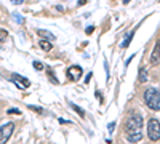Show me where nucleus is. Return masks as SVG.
Masks as SVG:
<instances>
[{
	"mask_svg": "<svg viewBox=\"0 0 160 144\" xmlns=\"http://www.w3.org/2000/svg\"><path fill=\"white\" fill-rule=\"evenodd\" d=\"M127 139L131 144H136L142 139V117L139 114H131L125 122Z\"/></svg>",
	"mask_w": 160,
	"mask_h": 144,
	"instance_id": "1",
	"label": "nucleus"
},
{
	"mask_svg": "<svg viewBox=\"0 0 160 144\" xmlns=\"http://www.w3.org/2000/svg\"><path fill=\"white\" fill-rule=\"evenodd\" d=\"M144 102L152 111H160V91L157 88H148L144 91Z\"/></svg>",
	"mask_w": 160,
	"mask_h": 144,
	"instance_id": "2",
	"label": "nucleus"
},
{
	"mask_svg": "<svg viewBox=\"0 0 160 144\" xmlns=\"http://www.w3.org/2000/svg\"><path fill=\"white\" fill-rule=\"evenodd\" d=\"M148 136L152 141H158L160 139V122L157 119H151L148 123Z\"/></svg>",
	"mask_w": 160,
	"mask_h": 144,
	"instance_id": "3",
	"label": "nucleus"
},
{
	"mask_svg": "<svg viewBox=\"0 0 160 144\" xmlns=\"http://www.w3.org/2000/svg\"><path fill=\"white\" fill-rule=\"evenodd\" d=\"M13 130H15V125H13L11 122L3 123L2 127H0V144H7V141L13 135Z\"/></svg>",
	"mask_w": 160,
	"mask_h": 144,
	"instance_id": "4",
	"label": "nucleus"
},
{
	"mask_svg": "<svg viewBox=\"0 0 160 144\" xmlns=\"http://www.w3.org/2000/svg\"><path fill=\"white\" fill-rule=\"evenodd\" d=\"M11 82L15 83L19 90H26V88H29V85H31V82L28 80V78H24V77H21L18 74H13L11 75Z\"/></svg>",
	"mask_w": 160,
	"mask_h": 144,
	"instance_id": "5",
	"label": "nucleus"
},
{
	"mask_svg": "<svg viewBox=\"0 0 160 144\" xmlns=\"http://www.w3.org/2000/svg\"><path fill=\"white\" fill-rule=\"evenodd\" d=\"M80 75H82V69H80L78 66H71L68 69V78H69V80L77 82L78 78H80Z\"/></svg>",
	"mask_w": 160,
	"mask_h": 144,
	"instance_id": "6",
	"label": "nucleus"
},
{
	"mask_svg": "<svg viewBox=\"0 0 160 144\" xmlns=\"http://www.w3.org/2000/svg\"><path fill=\"white\" fill-rule=\"evenodd\" d=\"M158 62H160V42L155 43L152 55H151V64H158Z\"/></svg>",
	"mask_w": 160,
	"mask_h": 144,
	"instance_id": "7",
	"label": "nucleus"
},
{
	"mask_svg": "<svg viewBox=\"0 0 160 144\" xmlns=\"http://www.w3.org/2000/svg\"><path fill=\"white\" fill-rule=\"evenodd\" d=\"M38 35L42 37V40H55V35H53L51 32H48V31H43V29L38 31Z\"/></svg>",
	"mask_w": 160,
	"mask_h": 144,
	"instance_id": "8",
	"label": "nucleus"
},
{
	"mask_svg": "<svg viewBox=\"0 0 160 144\" xmlns=\"http://www.w3.org/2000/svg\"><path fill=\"white\" fill-rule=\"evenodd\" d=\"M148 69H144V67H141L139 69V82L141 83H144V82H148Z\"/></svg>",
	"mask_w": 160,
	"mask_h": 144,
	"instance_id": "9",
	"label": "nucleus"
},
{
	"mask_svg": "<svg viewBox=\"0 0 160 144\" xmlns=\"http://www.w3.org/2000/svg\"><path fill=\"white\" fill-rule=\"evenodd\" d=\"M133 34H135V32H130V34L125 37V40L122 42V48H128V45H130V42H131V38H133Z\"/></svg>",
	"mask_w": 160,
	"mask_h": 144,
	"instance_id": "10",
	"label": "nucleus"
},
{
	"mask_svg": "<svg viewBox=\"0 0 160 144\" xmlns=\"http://www.w3.org/2000/svg\"><path fill=\"white\" fill-rule=\"evenodd\" d=\"M71 107L80 115V117H82V119H85V111L82 109V107H78V106H75V104H71Z\"/></svg>",
	"mask_w": 160,
	"mask_h": 144,
	"instance_id": "11",
	"label": "nucleus"
},
{
	"mask_svg": "<svg viewBox=\"0 0 160 144\" xmlns=\"http://www.w3.org/2000/svg\"><path fill=\"white\" fill-rule=\"evenodd\" d=\"M40 48L45 50V51H50L51 50V43L48 40H40Z\"/></svg>",
	"mask_w": 160,
	"mask_h": 144,
	"instance_id": "12",
	"label": "nucleus"
},
{
	"mask_svg": "<svg viewBox=\"0 0 160 144\" xmlns=\"http://www.w3.org/2000/svg\"><path fill=\"white\" fill-rule=\"evenodd\" d=\"M7 37H8V32L3 31V29H0V43H3L7 40Z\"/></svg>",
	"mask_w": 160,
	"mask_h": 144,
	"instance_id": "13",
	"label": "nucleus"
},
{
	"mask_svg": "<svg viewBox=\"0 0 160 144\" xmlns=\"http://www.w3.org/2000/svg\"><path fill=\"white\" fill-rule=\"evenodd\" d=\"M13 19H15L16 22H21V24L24 22V18H22V16H19L18 13H13Z\"/></svg>",
	"mask_w": 160,
	"mask_h": 144,
	"instance_id": "14",
	"label": "nucleus"
},
{
	"mask_svg": "<svg viewBox=\"0 0 160 144\" xmlns=\"http://www.w3.org/2000/svg\"><path fill=\"white\" fill-rule=\"evenodd\" d=\"M28 107H29V109H32V111H35V112H38V114H42V112H43V109H42V107H37V106H32V104H29Z\"/></svg>",
	"mask_w": 160,
	"mask_h": 144,
	"instance_id": "15",
	"label": "nucleus"
},
{
	"mask_svg": "<svg viewBox=\"0 0 160 144\" xmlns=\"http://www.w3.org/2000/svg\"><path fill=\"white\" fill-rule=\"evenodd\" d=\"M34 67H35L37 71H42V69H43V64L40 62V61H35V62H34Z\"/></svg>",
	"mask_w": 160,
	"mask_h": 144,
	"instance_id": "16",
	"label": "nucleus"
},
{
	"mask_svg": "<svg viewBox=\"0 0 160 144\" xmlns=\"http://www.w3.org/2000/svg\"><path fill=\"white\" fill-rule=\"evenodd\" d=\"M8 114H11V115H18V114H21V112H19V109H8Z\"/></svg>",
	"mask_w": 160,
	"mask_h": 144,
	"instance_id": "17",
	"label": "nucleus"
},
{
	"mask_svg": "<svg viewBox=\"0 0 160 144\" xmlns=\"http://www.w3.org/2000/svg\"><path fill=\"white\" fill-rule=\"evenodd\" d=\"M24 2V0H11V3H15V5H21Z\"/></svg>",
	"mask_w": 160,
	"mask_h": 144,
	"instance_id": "18",
	"label": "nucleus"
},
{
	"mask_svg": "<svg viewBox=\"0 0 160 144\" xmlns=\"http://www.w3.org/2000/svg\"><path fill=\"white\" fill-rule=\"evenodd\" d=\"M114 127H115V122H112V123L109 125V133H112V132H114Z\"/></svg>",
	"mask_w": 160,
	"mask_h": 144,
	"instance_id": "19",
	"label": "nucleus"
},
{
	"mask_svg": "<svg viewBox=\"0 0 160 144\" xmlns=\"http://www.w3.org/2000/svg\"><path fill=\"white\" fill-rule=\"evenodd\" d=\"M93 31H95V26H90V27L87 29V34H91Z\"/></svg>",
	"mask_w": 160,
	"mask_h": 144,
	"instance_id": "20",
	"label": "nucleus"
},
{
	"mask_svg": "<svg viewBox=\"0 0 160 144\" xmlns=\"http://www.w3.org/2000/svg\"><path fill=\"white\" fill-rule=\"evenodd\" d=\"M130 2V0H123V3H128Z\"/></svg>",
	"mask_w": 160,
	"mask_h": 144,
	"instance_id": "21",
	"label": "nucleus"
}]
</instances>
